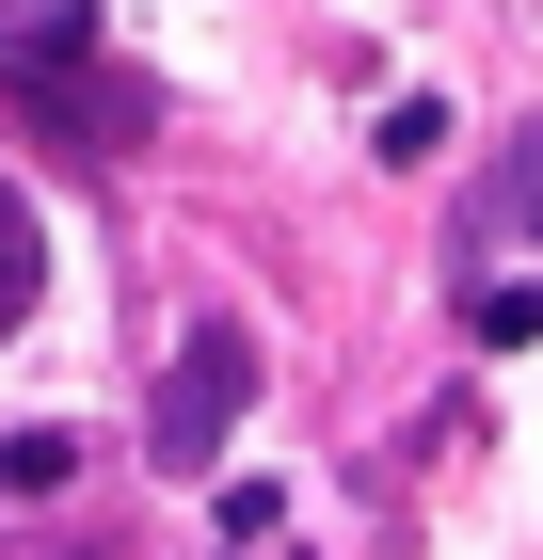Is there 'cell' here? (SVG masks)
Wrapping results in <instances>:
<instances>
[{
    "instance_id": "cell-2",
    "label": "cell",
    "mask_w": 543,
    "mask_h": 560,
    "mask_svg": "<svg viewBox=\"0 0 543 560\" xmlns=\"http://www.w3.org/2000/svg\"><path fill=\"white\" fill-rule=\"evenodd\" d=\"M240 400H256V337H240V320H192V337H176V369H161V400H144V448H161V480L224 465Z\"/></svg>"
},
{
    "instance_id": "cell-3",
    "label": "cell",
    "mask_w": 543,
    "mask_h": 560,
    "mask_svg": "<svg viewBox=\"0 0 543 560\" xmlns=\"http://www.w3.org/2000/svg\"><path fill=\"white\" fill-rule=\"evenodd\" d=\"M511 224H528V241H543V129H528V144H511V161H496V192H480V209H463V272L496 257Z\"/></svg>"
},
{
    "instance_id": "cell-7",
    "label": "cell",
    "mask_w": 543,
    "mask_h": 560,
    "mask_svg": "<svg viewBox=\"0 0 543 560\" xmlns=\"http://www.w3.org/2000/svg\"><path fill=\"white\" fill-rule=\"evenodd\" d=\"M383 161H448V96H400L383 113Z\"/></svg>"
},
{
    "instance_id": "cell-1",
    "label": "cell",
    "mask_w": 543,
    "mask_h": 560,
    "mask_svg": "<svg viewBox=\"0 0 543 560\" xmlns=\"http://www.w3.org/2000/svg\"><path fill=\"white\" fill-rule=\"evenodd\" d=\"M0 96H16L33 129H64L81 161L161 144V81H128L113 48H96V16H81V0H64V16H0Z\"/></svg>"
},
{
    "instance_id": "cell-5",
    "label": "cell",
    "mask_w": 543,
    "mask_h": 560,
    "mask_svg": "<svg viewBox=\"0 0 543 560\" xmlns=\"http://www.w3.org/2000/svg\"><path fill=\"white\" fill-rule=\"evenodd\" d=\"M463 320H480L496 352H528V337H543V272H480V289H463Z\"/></svg>"
},
{
    "instance_id": "cell-6",
    "label": "cell",
    "mask_w": 543,
    "mask_h": 560,
    "mask_svg": "<svg viewBox=\"0 0 543 560\" xmlns=\"http://www.w3.org/2000/svg\"><path fill=\"white\" fill-rule=\"evenodd\" d=\"M64 480H81L64 432H0V497H64Z\"/></svg>"
},
{
    "instance_id": "cell-4",
    "label": "cell",
    "mask_w": 543,
    "mask_h": 560,
    "mask_svg": "<svg viewBox=\"0 0 543 560\" xmlns=\"http://www.w3.org/2000/svg\"><path fill=\"white\" fill-rule=\"evenodd\" d=\"M33 289H48V224L16 209V192H0V337L33 320Z\"/></svg>"
}]
</instances>
